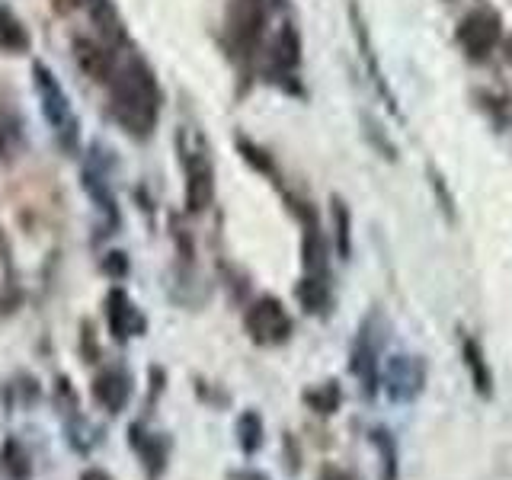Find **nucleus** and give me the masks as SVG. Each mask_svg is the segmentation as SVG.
<instances>
[{"mask_svg": "<svg viewBox=\"0 0 512 480\" xmlns=\"http://www.w3.org/2000/svg\"><path fill=\"white\" fill-rule=\"evenodd\" d=\"M375 445L381 448V458H384V480H394V471H397V464H394V445L388 442V432H375Z\"/></svg>", "mask_w": 512, "mask_h": 480, "instance_id": "21", "label": "nucleus"}, {"mask_svg": "<svg viewBox=\"0 0 512 480\" xmlns=\"http://www.w3.org/2000/svg\"><path fill=\"white\" fill-rule=\"evenodd\" d=\"M0 468L10 480H29L32 477V461L29 452L20 445V439H7L0 448Z\"/></svg>", "mask_w": 512, "mask_h": 480, "instance_id": "14", "label": "nucleus"}, {"mask_svg": "<svg viewBox=\"0 0 512 480\" xmlns=\"http://www.w3.org/2000/svg\"><path fill=\"white\" fill-rule=\"evenodd\" d=\"M304 400H308V404H311L317 413H333L336 407H340L343 394H340V388H336L333 381H327V384H320V388H314V391L304 394Z\"/></svg>", "mask_w": 512, "mask_h": 480, "instance_id": "18", "label": "nucleus"}, {"mask_svg": "<svg viewBox=\"0 0 512 480\" xmlns=\"http://www.w3.org/2000/svg\"><path fill=\"white\" fill-rule=\"evenodd\" d=\"M128 397H132V378H128L122 368H106L103 375L93 378V400L106 413H122Z\"/></svg>", "mask_w": 512, "mask_h": 480, "instance_id": "10", "label": "nucleus"}, {"mask_svg": "<svg viewBox=\"0 0 512 480\" xmlns=\"http://www.w3.org/2000/svg\"><path fill=\"white\" fill-rule=\"evenodd\" d=\"M237 442H240V448H244L247 455H253L256 448L263 445V420L253 410H247L237 420Z\"/></svg>", "mask_w": 512, "mask_h": 480, "instance_id": "16", "label": "nucleus"}, {"mask_svg": "<svg viewBox=\"0 0 512 480\" xmlns=\"http://www.w3.org/2000/svg\"><path fill=\"white\" fill-rule=\"evenodd\" d=\"M506 58H509V61H512V39H509V42H506Z\"/></svg>", "mask_w": 512, "mask_h": 480, "instance_id": "26", "label": "nucleus"}, {"mask_svg": "<svg viewBox=\"0 0 512 480\" xmlns=\"http://www.w3.org/2000/svg\"><path fill=\"white\" fill-rule=\"evenodd\" d=\"M32 84H36L42 116H45L48 128H52L58 148L64 154H77V144H80V119L74 116V106L68 100V93H64L61 80L52 74V68H48V64L32 61Z\"/></svg>", "mask_w": 512, "mask_h": 480, "instance_id": "2", "label": "nucleus"}, {"mask_svg": "<svg viewBox=\"0 0 512 480\" xmlns=\"http://www.w3.org/2000/svg\"><path fill=\"white\" fill-rule=\"evenodd\" d=\"M276 58L282 64H298V36H295V29H285L282 36H279V45H276Z\"/></svg>", "mask_w": 512, "mask_h": 480, "instance_id": "19", "label": "nucleus"}, {"mask_svg": "<svg viewBox=\"0 0 512 480\" xmlns=\"http://www.w3.org/2000/svg\"><path fill=\"white\" fill-rule=\"evenodd\" d=\"M29 45H32V39H29V29L23 26V20L10 7L0 4V52L26 55Z\"/></svg>", "mask_w": 512, "mask_h": 480, "instance_id": "13", "label": "nucleus"}, {"mask_svg": "<svg viewBox=\"0 0 512 480\" xmlns=\"http://www.w3.org/2000/svg\"><path fill=\"white\" fill-rule=\"evenodd\" d=\"M109 112L132 138H148L160 116V87L148 61L132 55L109 80Z\"/></svg>", "mask_w": 512, "mask_h": 480, "instance_id": "1", "label": "nucleus"}, {"mask_svg": "<svg viewBox=\"0 0 512 480\" xmlns=\"http://www.w3.org/2000/svg\"><path fill=\"white\" fill-rule=\"evenodd\" d=\"M458 42L471 58H487L500 42V16L493 10H474L458 26Z\"/></svg>", "mask_w": 512, "mask_h": 480, "instance_id": "5", "label": "nucleus"}, {"mask_svg": "<svg viewBox=\"0 0 512 480\" xmlns=\"http://www.w3.org/2000/svg\"><path fill=\"white\" fill-rule=\"evenodd\" d=\"M103 269L109 272L112 279H122V276H128V256H125L122 250H112V253H106V256H103Z\"/></svg>", "mask_w": 512, "mask_h": 480, "instance_id": "22", "label": "nucleus"}, {"mask_svg": "<svg viewBox=\"0 0 512 480\" xmlns=\"http://www.w3.org/2000/svg\"><path fill=\"white\" fill-rule=\"evenodd\" d=\"M244 327L256 343L276 346V343H285L288 333H292V317H288L285 304L279 298L266 295V298H256L247 308Z\"/></svg>", "mask_w": 512, "mask_h": 480, "instance_id": "4", "label": "nucleus"}, {"mask_svg": "<svg viewBox=\"0 0 512 480\" xmlns=\"http://www.w3.org/2000/svg\"><path fill=\"white\" fill-rule=\"evenodd\" d=\"M26 148V128L23 116L16 109V100L10 93H0V164H16V157Z\"/></svg>", "mask_w": 512, "mask_h": 480, "instance_id": "7", "label": "nucleus"}, {"mask_svg": "<svg viewBox=\"0 0 512 480\" xmlns=\"http://www.w3.org/2000/svg\"><path fill=\"white\" fill-rule=\"evenodd\" d=\"M176 144H180L183 173H186V212L202 215L215 199V167L208 160L205 144L192 132H180Z\"/></svg>", "mask_w": 512, "mask_h": 480, "instance_id": "3", "label": "nucleus"}, {"mask_svg": "<svg viewBox=\"0 0 512 480\" xmlns=\"http://www.w3.org/2000/svg\"><path fill=\"white\" fill-rule=\"evenodd\" d=\"M80 480H116L109 471H103V468H90V471H84L80 474Z\"/></svg>", "mask_w": 512, "mask_h": 480, "instance_id": "24", "label": "nucleus"}, {"mask_svg": "<svg viewBox=\"0 0 512 480\" xmlns=\"http://www.w3.org/2000/svg\"><path fill=\"white\" fill-rule=\"evenodd\" d=\"M90 0H52V7H55V13H61V16H68V13H74V10H80V7H87Z\"/></svg>", "mask_w": 512, "mask_h": 480, "instance_id": "23", "label": "nucleus"}, {"mask_svg": "<svg viewBox=\"0 0 512 480\" xmlns=\"http://www.w3.org/2000/svg\"><path fill=\"white\" fill-rule=\"evenodd\" d=\"M87 10H90V20H93L96 32H100L106 45L116 48L125 42V23H122V16H119L112 0H90Z\"/></svg>", "mask_w": 512, "mask_h": 480, "instance_id": "12", "label": "nucleus"}, {"mask_svg": "<svg viewBox=\"0 0 512 480\" xmlns=\"http://www.w3.org/2000/svg\"><path fill=\"white\" fill-rule=\"evenodd\" d=\"M128 442L141 455L144 468H148L151 477H160L167 464V439H160L157 432H144V426H132L128 429Z\"/></svg>", "mask_w": 512, "mask_h": 480, "instance_id": "11", "label": "nucleus"}, {"mask_svg": "<svg viewBox=\"0 0 512 480\" xmlns=\"http://www.w3.org/2000/svg\"><path fill=\"white\" fill-rule=\"evenodd\" d=\"M320 480H352L349 474H343V471H336V468H327L324 471V477H320Z\"/></svg>", "mask_w": 512, "mask_h": 480, "instance_id": "25", "label": "nucleus"}, {"mask_svg": "<svg viewBox=\"0 0 512 480\" xmlns=\"http://www.w3.org/2000/svg\"><path fill=\"white\" fill-rule=\"evenodd\" d=\"M263 20H266L263 0H234L231 13H228V29H231L234 45L250 48L256 39H260Z\"/></svg>", "mask_w": 512, "mask_h": 480, "instance_id": "9", "label": "nucleus"}, {"mask_svg": "<svg viewBox=\"0 0 512 480\" xmlns=\"http://www.w3.org/2000/svg\"><path fill=\"white\" fill-rule=\"evenodd\" d=\"M464 365H468V372L474 378V388L487 397L493 391V375H490V368H487L484 349H480L474 340H464Z\"/></svg>", "mask_w": 512, "mask_h": 480, "instance_id": "15", "label": "nucleus"}, {"mask_svg": "<svg viewBox=\"0 0 512 480\" xmlns=\"http://www.w3.org/2000/svg\"><path fill=\"white\" fill-rule=\"evenodd\" d=\"M55 404L64 410V413H77L80 407H77V394H74V388H71V381L68 378H58V384H55Z\"/></svg>", "mask_w": 512, "mask_h": 480, "instance_id": "20", "label": "nucleus"}, {"mask_svg": "<svg viewBox=\"0 0 512 480\" xmlns=\"http://www.w3.org/2000/svg\"><path fill=\"white\" fill-rule=\"evenodd\" d=\"M71 52L77 68L84 71V77H90L93 84H109L112 74H116V52L112 45H106L103 39H90V36H74L71 39Z\"/></svg>", "mask_w": 512, "mask_h": 480, "instance_id": "6", "label": "nucleus"}, {"mask_svg": "<svg viewBox=\"0 0 512 480\" xmlns=\"http://www.w3.org/2000/svg\"><path fill=\"white\" fill-rule=\"evenodd\" d=\"M333 228H336V250H340L343 260H349L352 253V231H349V208L333 199Z\"/></svg>", "mask_w": 512, "mask_h": 480, "instance_id": "17", "label": "nucleus"}, {"mask_svg": "<svg viewBox=\"0 0 512 480\" xmlns=\"http://www.w3.org/2000/svg\"><path fill=\"white\" fill-rule=\"evenodd\" d=\"M106 324H109V333L116 343H125L128 336L144 330V320H141L138 308L122 288H112V292L106 295Z\"/></svg>", "mask_w": 512, "mask_h": 480, "instance_id": "8", "label": "nucleus"}]
</instances>
